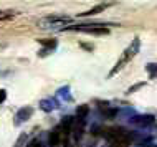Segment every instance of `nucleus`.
<instances>
[{
  "label": "nucleus",
  "instance_id": "1",
  "mask_svg": "<svg viewBox=\"0 0 157 147\" xmlns=\"http://www.w3.org/2000/svg\"><path fill=\"white\" fill-rule=\"evenodd\" d=\"M139 48H141V41H139V38H134V40H132V43H131L129 47L126 48V51L121 55V58L117 60L116 65H114V68L111 70V73H109V78L114 76L116 73H119V71H121L122 68H124V66L127 65V63H129V61H131V60H132V58L136 56V55H137Z\"/></svg>",
  "mask_w": 157,
  "mask_h": 147
},
{
  "label": "nucleus",
  "instance_id": "2",
  "mask_svg": "<svg viewBox=\"0 0 157 147\" xmlns=\"http://www.w3.org/2000/svg\"><path fill=\"white\" fill-rule=\"evenodd\" d=\"M63 30H68V32H84V33H91V35H108V33H109V28H106L104 25H99V23L73 25V27H65Z\"/></svg>",
  "mask_w": 157,
  "mask_h": 147
},
{
  "label": "nucleus",
  "instance_id": "3",
  "mask_svg": "<svg viewBox=\"0 0 157 147\" xmlns=\"http://www.w3.org/2000/svg\"><path fill=\"white\" fill-rule=\"evenodd\" d=\"M71 18L66 15H50L40 20L41 28H55V27H65L66 23H70Z\"/></svg>",
  "mask_w": 157,
  "mask_h": 147
},
{
  "label": "nucleus",
  "instance_id": "4",
  "mask_svg": "<svg viewBox=\"0 0 157 147\" xmlns=\"http://www.w3.org/2000/svg\"><path fill=\"white\" fill-rule=\"evenodd\" d=\"M32 114H33V109H32L30 106H25V107H22V109H18V112L15 114L13 124H15V126H22L23 123H27V121L30 119Z\"/></svg>",
  "mask_w": 157,
  "mask_h": 147
},
{
  "label": "nucleus",
  "instance_id": "5",
  "mask_svg": "<svg viewBox=\"0 0 157 147\" xmlns=\"http://www.w3.org/2000/svg\"><path fill=\"white\" fill-rule=\"evenodd\" d=\"M154 116L151 114H146V116H134L132 119H131V123L134 126H139V127H146V126H151L154 124Z\"/></svg>",
  "mask_w": 157,
  "mask_h": 147
},
{
  "label": "nucleus",
  "instance_id": "6",
  "mask_svg": "<svg viewBox=\"0 0 157 147\" xmlns=\"http://www.w3.org/2000/svg\"><path fill=\"white\" fill-rule=\"evenodd\" d=\"M50 147H58L63 142V134H61V129H60V126L58 127H55L52 132H50Z\"/></svg>",
  "mask_w": 157,
  "mask_h": 147
},
{
  "label": "nucleus",
  "instance_id": "7",
  "mask_svg": "<svg viewBox=\"0 0 157 147\" xmlns=\"http://www.w3.org/2000/svg\"><path fill=\"white\" fill-rule=\"evenodd\" d=\"M108 7H109L108 3H101V5H96V7H93L91 10H88V12H83V13H79V17H91V15H96V13H99V12L106 10Z\"/></svg>",
  "mask_w": 157,
  "mask_h": 147
},
{
  "label": "nucleus",
  "instance_id": "8",
  "mask_svg": "<svg viewBox=\"0 0 157 147\" xmlns=\"http://www.w3.org/2000/svg\"><path fill=\"white\" fill-rule=\"evenodd\" d=\"M40 107L43 109L45 112H50L56 107V103H55L53 99H43V101H40Z\"/></svg>",
  "mask_w": 157,
  "mask_h": 147
},
{
  "label": "nucleus",
  "instance_id": "9",
  "mask_svg": "<svg viewBox=\"0 0 157 147\" xmlns=\"http://www.w3.org/2000/svg\"><path fill=\"white\" fill-rule=\"evenodd\" d=\"M90 112V107L86 106V104H83V106H79L78 109H76V119L79 121H84V117H86V114Z\"/></svg>",
  "mask_w": 157,
  "mask_h": 147
},
{
  "label": "nucleus",
  "instance_id": "10",
  "mask_svg": "<svg viewBox=\"0 0 157 147\" xmlns=\"http://www.w3.org/2000/svg\"><path fill=\"white\" fill-rule=\"evenodd\" d=\"M40 43L43 45V47H46V48H55V47H56V41H55V40H52V41H48V40H40Z\"/></svg>",
  "mask_w": 157,
  "mask_h": 147
},
{
  "label": "nucleus",
  "instance_id": "11",
  "mask_svg": "<svg viewBox=\"0 0 157 147\" xmlns=\"http://www.w3.org/2000/svg\"><path fill=\"white\" fill-rule=\"evenodd\" d=\"M66 93H68V88H61V89L58 91V96H61V98H65V99H70V96Z\"/></svg>",
  "mask_w": 157,
  "mask_h": 147
},
{
  "label": "nucleus",
  "instance_id": "12",
  "mask_svg": "<svg viewBox=\"0 0 157 147\" xmlns=\"http://www.w3.org/2000/svg\"><path fill=\"white\" fill-rule=\"evenodd\" d=\"M147 71H149L151 74L157 73V65H147Z\"/></svg>",
  "mask_w": 157,
  "mask_h": 147
},
{
  "label": "nucleus",
  "instance_id": "13",
  "mask_svg": "<svg viewBox=\"0 0 157 147\" xmlns=\"http://www.w3.org/2000/svg\"><path fill=\"white\" fill-rule=\"evenodd\" d=\"M5 99H7V91L5 89H0V104H2Z\"/></svg>",
  "mask_w": 157,
  "mask_h": 147
},
{
  "label": "nucleus",
  "instance_id": "14",
  "mask_svg": "<svg viewBox=\"0 0 157 147\" xmlns=\"http://www.w3.org/2000/svg\"><path fill=\"white\" fill-rule=\"evenodd\" d=\"M141 86H144V83H139V85H136V86H132V88H129V91L127 93H132V91H136V89H139Z\"/></svg>",
  "mask_w": 157,
  "mask_h": 147
},
{
  "label": "nucleus",
  "instance_id": "15",
  "mask_svg": "<svg viewBox=\"0 0 157 147\" xmlns=\"http://www.w3.org/2000/svg\"><path fill=\"white\" fill-rule=\"evenodd\" d=\"M28 147H43V145H41L40 141H33L32 144H28Z\"/></svg>",
  "mask_w": 157,
  "mask_h": 147
}]
</instances>
